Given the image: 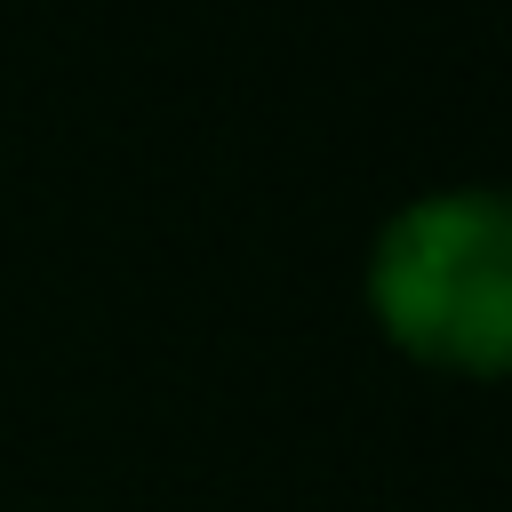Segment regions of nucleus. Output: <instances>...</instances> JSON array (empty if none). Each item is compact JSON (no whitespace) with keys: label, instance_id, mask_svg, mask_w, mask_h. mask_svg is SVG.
Returning a JSON list of instances; mask_svg holds the SVG:
<instances>
[{"label":"nucleus","instance_id":"1","mask_svg":"<svg viewBox=\"0 0 512 512\" xmlns=\"http://www.w3.org/2000/svg\"><path fill=\"white\" fill-rule=\"evenodd\" d=\"M376 320L448 368L488 376L512 344V216L496 192H424L408 200L368 256Z\"/></svg>","mask_w":512,"mask_h":512}]
</instances>
